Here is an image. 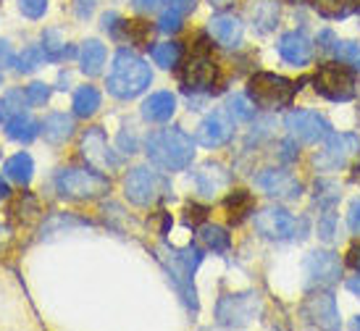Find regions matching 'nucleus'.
<instances>
[{"instance_id":"nucleus-1","label":"nucleus","mask_w":360,"mask_h":331,"mask_svg":"<svg viewBox=\"0 0 360 331\" xmlns=\"http://www.w3.org/2000/svg\"><path fill=\"white\" fill-rule=\"evenodd\" d=\"M145 152L158 169L163 171H181L192 163V155H195V145H192V137L187 131L176 129H160L153 131L148 137V145H145Z\"/></svg>"},{"instance_id":"nucleus-2","label":"nucleus","mask_w":360,"mask_h":331,"mask_svg":"<svg viewBox=\"0 0 360 331\" xmlns=\"http://www.w3.org/2000/svg\"><path fill=\"white\" fill-rule=\"evenodd\" d=\"M150 66L131 51H119L108 77V92L119 100H131L150 87Z\"/></svg>"},{"instance_id":"nucleus-3","label":"nucleus","mask_w":360,"mask_h":331,"mask_svg":"<svg viewBox=\"0 0 360 331\" xmlns=\"http://www.w3.org/2000/svg\"><path fill=\"white\" fill-rule=\"evenodd\" d=\"M158 261L163 263V268L169 273V279L174 281L176 292L181 294V300L187 302V308L198 311V294H195V287H192V273L200 266L202 252L198 247H184V250H176V247H169V245H160L158 247Z\"/></svg>"},{"instance_id":"nucleus-4","label":"nucleus","mask_w":360,"mask_h":331,"mask_svg":"<svg viewBox=\"0 0 360 331\" xmlns=\"http://www.w3.org/2000/svg\"><path fill=\"white\" fill-rule=\"evenodd\" d=\"M297 92V84L281 74H269V71H258L252 74L248 82V98L252 105L263 110H279L287 108Z\"/></svg>"},{"instance_id":"nucleus-5","label":"nucleus","mask_w":360,"mask_h":331,"mask_svg":"<svg viewBox=\"0 0 360 331\" xmlns=\"http://www.w3.org/2000/svg\"><path fill=\"white\" fill-rule=\"evenodd\" d=\"M56 190L66 200H95L110 190V181L90 169H63L56 176Z\"/></svg>"},{"instance_id":"nucleus-6","label":"nucleus","mask_w":360,"mask_h":331,"mask_svg":"<svg viewBox=\"0 0 360 331\" xmlns=\"http://www.w3.org/2000/svg\"><path fill=\"white\" fill-rule=\"evenodd\" d=\"M313 84H316V92L323 95L326 100L334 103H347L355 98V74H352V66L347 63H323L319 66V71L313 74Z\"/></svg>"},{"instance_id":"nucleus-7","label":"nucleus","mask_w":360,"mask_h":331,"mask_svg":"<svg viewBox=\"0 0 360 331\" xmlns=\"http://www.w3.org/2000/svg\"><path fill=\"white\" fill-rule=\"evenodd\" d=\"M216 77H219V66L210 56L205 40H200L195 45V51L190 53L184 69H181V84L187 92H208L213 90Z\"/></svg>"},{"instance_id":"nucleus-8","label":"nucleus","mask_w":360,"mask_h":331,"mask_svg":"<svg viewBox=\"0 0 360 331\" xmlns=\"http://www.w3.org/2000/svg\"><path fill=\"white\" fill-rule=\"evenodd\" d=\"M124 195L134 205H153L166 195V181L148 166H137L124 179Z\"/></svg>"},{"instance_id":"nucleus-9","label":"nucleus","mask_w":360,"mask_h":331,"mask_svg":"<svg viewBox=\"0 0 360 331\" xmlns=\"http://www.w3.org/2000/svg\"><path fill=\"white\" fill-rule=\"evenodd\" d=\"M260 294L255 292H248V294H226L219 300V308H216V318H219L221 326H245L250 323L252 318L260 316Z\"/></svg>"},{"instance_id":"nucleus-10","label":"nucleus","mask_w":360,"mask_h":331,"mask_svg":"<svg viewBox=\"0 0 360 331\" xmlns=\"http://www.w3.org/2000/svg\"><path fill=\"white\" fill-rule=\"evenodd\" d=\"M284 126H287V131L295 140L308 142V145L326 140L331 134L329 121L323 119L321 113H316V110H292L284 119Z\"/></svg>"},{"instance_id":"nucleus-11","label":"nucleus","mask_w":360,"mask_h":331,"mask_svg":"<svg viewBox=\"0 0 360 331\" xmlns=\"http://www.w3.org/2000/svg\"><path fill=\"white\" fill-rule=\"evenodd\" d=\"M302 273H305V287L316 290V287H329L340 279L342 263L340 258L329 250H316L310 252L305 263H302Z\"/></svg>"},{"instance_id":"nucleus-12","label":"nucleus","mask_w":360,"mask_h":331,"mask_svg":"<svg viewBox=\"0 0 360 331\" xmlns=\"http://www.w3.org/2000/svg\"><path fill=\"white\" fill-rule=\"evenodd\" d=\"M360 142L355 134H329L326 148L321 150V155H316V166L326 171L345 169L352 155H358Z\"/></svg>"},{"instance_id":"nucleus-13","label":"nucleus","mask_w":360,"mask_h":331,"mask_svg":"<svg viewBox=\"0 0 360 331\" xmlns=\"http://www.w3.org/2000/svg\"><path fill=\"white\" fill-rule=\"evenodd\" d=\"M255 229H258L266 240L284 242L295 237L297 221H295V216H292L290 211L271 205V208H263L260 213H255Z\"/></svg>"},{"instance_id":"nucleus-14","label":"nucleus","mask_w":360,"mask_h":331,"mask_svg":"<svg viewBox=\"0 0 360 331\" xmlns=\"http://www.w3.org/2000/svg\"><path fill=\"white\" fill-rule=\"evenodd\" d=\"M300 316L305 318L308 326H319V329H340V311H337V302L329 292H321L313 294L302 302Z\"/></svg>"},{"instance_id":"nucleus-15","label":"nucleus","mask_w":360,"mask_h":331,"mask_svg":"<svg viewBox=\"0 0 360 331\" xmlns=\"http://www.w3.org/2000/svg\"><path fill=\"white\" fill-rule=\"evenodd\" d=\"M258 187L269 197H276V200H297L302 195V184L292 174L279 169H269L258 176Z\"/></svg>"},{"instance_id":"nucleus-16","label":"nucleus","mask_w":360,"mask_h":331,"mask_svg":"<svg viewBox=\"0 0 360 331\" xmlns=\"http://www.w3.org/2000/svg\"><path fill=\"white\" fill-rule=\"evenodd\" d=\"M231 131H234L231 121L221 110H216V113H210L200 121V126L195 131V140L200 142L202 148H221L231 140Z\"/></svg>"},{"instance_id":"nucleus-17","label":"nucleus","mask_w":360,"mask_h":331,"mask_svg":"<svg viewBox=\"0 0 360 331\" xmlns=\"http://www.w3.org/2000/svg\"><path fill=\"white\" fill-rule=\"evenodd\" d=\"M82 155H84L92 166H98V169H103V171L113 169V166L119 163V158L110 152L108 140H105L103 129H98V126L84 134V140H82Z\"/></svg>"},{"instance_id":"nucleus-18","label":"nucleus","mask_w":360,"mask_h":331,"mask_svg":"<svg viewBox=\"0 0 360 331\" xmlns=\"http://www.w3.org/2000/svg\"><path fill=\"white\" fill-rule=\"evenodd\" d=\"M231 184V174L221 163H202L195 174V187L202 197H216L221 190H226Z\"/></svg>"},{"instance_id":"nucleus-19","label":"nucleus","mask_w":360,"mask_h":331,"mask_svg":"<svg viewBox=\"0 0 360 331\" xmlns=\"http://www.w3.org/2000/svg\"><path fill=\"white\" fill-rule=\"evenodd\" d=\"M208 32L221 48H237V45L242 42L245 27H242V21L237 19V16H231V13H219V16L210 19Z\"/></svg>"},{"instance_id":"nucleus-20","label":"nucleus","mask_w":360,"mask_h":331,"mask_svg":"<svg viewBox=\"0 0 360 331\" xmlns=\"http://www.w3.org/2000/svg\"><path fill=\"white\" fill-rule=\"evenodd\" d=\"M279 53L292 66H308L313 58V42L302 32H290L279 40Z\"/></svg>"},{"instance_id":"nucleus-21","label":"nucleus","mask_w":360,"mask_h":331,"mask_svg":"<svg viewBox=\"0 0 360 331\" xmlns=\"http://www.w3.org/2000/svg\"><path fill=\"white\" fill-rule=\"evenodd\" d=\"M176 110V98L171 92H153L148 100L142 103V116L153 124H163L169 121Z\"/></svg>"},{"instance_id":"nucleus-22","label":"nucleus","mask_w":360,"mask_h":331,"mask_svg":"<svg viewBox=\"0 0 360 331\" xmlns=\"http://www.w3.org/2000/svg\"><path fill=\"white\" fill-rule=\"evenodd\" d=\"M79 63H82V71H84L87 77H98L103 71V66H105V45L98 40L82 42Z\"/></svg>"},{"instance_id":"nucleus-23","label":"nucleus","mask_w":360,"mask_h":331,"mask_svg":"<svg viewBox=\"0 0 360 331\" xmlns=\"http://www.w3.org/2000/svg\"><path fill=\"white\" fill-rule=\"evenodd\" d=\"M224 208H226L229 221L237 226V223H242V221L255 211V200H252V195L248 190H234L229 197L224 200Z\"/></svg>"},{"instance_id":"nucleus-24","label":"nucleus","mask_w":360,"mask_h":331,"mask_svg":"<svg viewBox=\"0 0 360 331\" xmlns=\"http://www.w3.org/2000/svg\"><path fill=\"white\" fill-rule=\"evenodd\" d=\"M42 134L51 145H60L74 134V121L66 113H51L42 124Z\"/></svg>"},{"instance_id":"nucleus-25","label":"nucleus","mask_w":360,"mask_h":331,"mask_svg":"<svg viewBox=\"0 0 360 331\" xmlns=\"http://www.w3.org/2000/svg\"><path fill=\"white\" fill-rule=\"evenodd\" d=\"M279 19V6L274 0H255L250 6V21L258 32H271Z\"/></svg>"},{"instance_id":"nucleus-26","label":"nucleus","mask_w":360,"mask_h":331,"mask_svg":"<svg viewBox=\"0 0 360 331\" xmlns=\"http://www.w3.org/2000/svg\"><path fill=\"white\" fill-rule=\"evenodd\" d=\"M6 134L16 142H32L40 134V124L32 119V116H27V113H16V116H11Z\"/></svg>"},{"instance_id":"nucleus-27","label":"nucleus","mask_w":360,"mask_h":331,"mask_svg":"<svg viewBox=\"0 0 360 331\" xmlns=\"http://www.w3.org/2000/svg\"><path fill=\"white\" fill-rule=\"evenodd\" d=\"M32 171H34V161H32L30 152H16L13 158L6 161V176L21 187H27L32 181Z\"/></svg>"},{"instance_id":"nucleus-28","label":"nucleus","mask_w":360,"mask_h":331,"mask_svg":"<svg viewBox=\"0 0 360 331\" xmlns=\"http://www.w3.org/2000/svg\"><path fill=\"white\" fill-rule=\"evenodd\" d=\"M8 213H11V219L19 221V223H32V221L37 219L40 208H37V200L32 197L30 192H19V195L11 200Z\"/></svg>"},{"instance_id":"nucleus-29","label":"nucleus","mask_w":360,"mask_h":331,"mask_svg":"<svg viewBox=\"0 0 360 331\" xmlns=\"http://www.w3.org/2000/svg\"><path fill=\"white\" fill-rule=\"evenodd\" d=\"M101 108V92L95 90V87H79L77 95H74V113L79 116V119H90L95 110Z\"/></svg>"},{"instance_id":"nucleus-30","label":"nucleus","mask_w":360,"mask_h":331,"mask_svg":"<svg viewBox=\"0 0 360 331\" xmlns=\"http://www.w3.org/2000/svg\"><path fill=\"white\" fill-rule=\"evenodd\" d=\"M200 240L202 245L213 252H226L231 247V237L226 234L224 226H216V223H205L200 229Z\"/></svg>"},{"instance_id":"nucleus-31","label":"nucleus","mask_w":360,"mask_h":331,"mask_svg":"<svg viewBox=\"0 0 360 331\" xmlns=\"http://www.w3.org/2000/svg\"><path fill=\"white\" fill-rule=\"evenodd\" d=\"M42 51H45L48 60H63L71 56V48L66 45V40L60 37L58 30H48L42 34Z\"/></svg>"},{"instance_id":"nucleus-32","label":"nucleus","mask_w":360,"mask_h":331,"mask_svg":"<svg viewBox=\"0 0 360 331\" xmlns=\"http://www.w3.org/2000/svg\"><path fill=\"white\" fill-rule=\"evenodd\" d=\"M313 6L326 19H345L350 11H355L352 0H313Z\"/></svg>"},{"instance_id":"nucleus-33","label":"nucleus","mask_w":360,"mask_h":331,"mask_svg":"<svg viewBox=\"0 0 360 331\" xmlns=\"http://www.w3.org/2000/svg\"><path fill=\"white\" fill-rule=\"evenodd\" d=\"M181 58V45L179 42H163L153 48V60L158 63L160 69H174Z\"/></svg>"},{"instance_id":"nucleus-34","label":"nucleus","mask_w":360,"mask_h":331,"mask_svg":"<svg viewBox=\"0 0 360 331\" xmlns=\"http://www.w3.org/2000/svg\"><path fill=\"white\" fill-rule=\"evenodd\" d=\"M334 56L340 58V63H347L352 69H360V45L350 40H337L334 42Z\"/></svg>"},{"instance_id":"nucleus-35","label":"nucleus","mask_w":360,"mask_h":331,"mask_svg":"<svg viewBox=\"0 0 360 331\" xmlns=\"http://www.w3.org/2000/svg\"><path fill=\"white\" fill-rule=\"evenodd\" d=\"M45 58H48V56L42 51V45H30V48H24V53L16 58V69H19L21 74H30V71L37 69Z\"/></svg>"},{"instance_id":"nucleus-36","label":"nucleus","mask_w":360,"mask_h":331,"mask_svg":"<svg viewBox=\"0 0 360 331\" xmlns=\"http://www.w3.org/2000/svg\"><path fill=\"white\" fill-rule=\"evenodd\" d=\"M226 110H229L231 121H250L255 108H252V100H248L245 95H231L226 100Z\"/></svg>"},{"instance_id":"nucleus-37","label":"nucleus","mask_w":360,"mask_h":331,"mask_svg":"<svg viewBox=\"0 0 360 331\" xmlns=\"http://www.w3.org/2000/svg\"><path fill=\"white\" fill-rule=\"evenodd\" d=\"M24 103H30L27 100V95H24V90H8L6 92V95H3V103H0V105H3V110H6V113H13V116H16V113H24Z\"/></svg>"},{"instance_id":"nucleus-38","label":"nucleus","mask_w":360,"mask_h":331,"mask_svg":"<svg viewBox=\"0 0 360 331\" xmlns=\"http://www.w3.org/2000/svg\"><path fill=\"white\" fill-rule=\"evenodd\" d=\"M181 19H184V13H179L176 8H169L163 16H160L158 30L163 32V34H174V32L181 30Z\"/></svg>"},{"instance_id":"nucleus-39","label":"nucleus","mask_w":360,"mask_h":331,"mask_svg":"<svg viewBox=\"0 0 360 331\" xmlns=\"http://www.w3.org/2000/svg\"><path fill=\"white\" fill-rule=\"evenodd\" d=\"M124 32L131 42H148L150 37V24L145 21H124Z\"/></svg>"},{"instance_id":"nucleus-40","label":"nucleus","mask_w":360,"mask_h":331,"mask_svg":"<svg viewBox=\"0 0 360 331\" xmlns=\"http://www.w3.org/2000/svg\"><path fill=\"white\" fill-rule=\"evenodd\" d=\"M48 98H51V87L48 84L32 82L30 87H27V100H30V105H45Z\"/></svg>"},{"instance_id":"nucleus-41","label":"nucleus","mask_w":360,"mask_h":331,"mask_svg":"<svg viewBox=\"0 0 360 331\" xmlns=\"http://www.w3.org/2000/svg\"><path fill=\"white\" fill-rule=\"evenodd\" d=\"M19 11L27 19H40L48 11V0H19Z\"/></svg>"},{"instance_id":"nucleus-42","label":"nucleus","mask_w":360,"mask_h":331,"mask_svg":"<svg viewBox=\"0 0 360 331\" xmlns=\"http://www.w3.org/2000/svg\"><path fill=\"white\" fill-rule=\"evenodd\" d=\"M205 216H208V211L200 208V205H195V202L184 205V223H187V226H198L200 221H205Z\"/></svg>"},{"instance_id":"nucleus-43","label":"nucleus","mask_w":360,"mask_h":331,"mask_svg":"<svg viewBox=\"0 0 360 331\" xmlns=\"http://www.w3.org/2000/svg\"><path fill=\"white\" fill-rule=\"evenodd\" d=\"M131 6L140 13H153V11H158L163 6V0H131Z\"/></svg>"},{"instance_id":"nucleus-44","label":"nucleus","mask_w":360,"mask_h":331,"mask_svg":"<svg viewBox=\"0 0 360 331\" xmlns=\"http://www.w3.org/2000/svg\"><path fill=\"white\" fill-rule=\"evenodd\" d=\"M347 223L355 234H360V200H355L350 205V213H347Z\"/></svg>"},{"instance_id":"nucleus-45","label":"nucleus","mask_w":360,"mask_h":331,"mask_svg":"<svg viewBox=\"0 0 360 331\" xmlns=\"http://www.w3.org/2000/svg\"><path fill=\"white\" fill-rule=\"evenodd\" d=\"M319 234L323 240H331V237H334V213H326L323 223L319 226Z\"/></svg>"},{"instance_id":"nucleus-46","label":"nucleus","mask_w":360,"mask_h":331,"mask_svg":"<svg viewBox=\"0 0 360 331\" xmlns=\"http://www.w3.org/2000/svg\"><path fill=\"white\" fill-rule=\"evenodd\" d=\"M198 6V0H171V8H176L179 13H192Z\"/></svg>"},{"instance_id":"nucleus-47","label":"nucleus","mask_w":360,"mask_h":331,"mask_svg":"<svg viewBox=\"0 0 360 331\" xmlns=\"http://www.w3.org/2000/svg\"><path fill=\"white\" fill-rule=\"evenodd\" d=\"M347 263H350L355 271H360V242L350 247V252H347Z\"/></svg>"},{"instance_id":"nucleus-48","label":"nucleus","mask_w":360,"mask_h":331,"mask_svg":"<svg viewBox=\"0 0 360 331\" xmlns=\"http://www.w3.org/2000/svg\"><path fill=\"white\" fill-rule=\"evenodd\" d=\"M0 63H13V53L6 40H0Z\"/></svg>"},{"instance_id":"nucleus-49","label":"nucleus","mask_w":360,"mask_h":331,"mask_svg":"<svg viewBox=\"0 0 360 331\" xmlns=\"http://www.w3.org/2000/svg\"><path fill=\"white\" fill-rule=\"evenodd\" d=\"M210 6H213V8H219V11H224V8H229L231 3H234V0H208Z\"/></svg>"},{"instance_id":"nucleus-50","label":"nucleus","mask_w":360,"mask_h":331,"mask_svg":"<svg viewBox=\"0 0 360 331\" xmlns=\"http://www.w3.org/2000/svg\"><path fill=\"white\" fill-rule=\"evenodd\" d=\"M347 290H350L352 294H358V297H360V279H350V281H347Z\"/></svg>"},{"instance_id":"nucleus-51","label":"nucleus","mask_w":360,"mask_h":331,"mask_svg":"<svg viewBox=\"0 0 360 331\" xmlns=\"http://www.w3.org/2000/svg\"><path fill=\"white\" fill-rule=\"evenodd\" d=\"M6 195H8V187H6V181L0 179V200H3V197H6Z\"/></svg>"},{"instance_id":"nucleus-52","label":"nucleus","mask_w":360,"mask_h":331,"mask_svg":"<svg viewBox=\"0 0 360 331\" xmlns=\"http://www.w3.org/2000/svg\"><path fill=\"white\" fill-rule=\"evenodd\" d=\"M352 326H355V329H360V316L355 318V321H352Z\"/></svg>"},{"instance_id":"nucleus-53","label":"nucleus","mask_w":360,"mask_h":331,"mask_svg":"<svg viewBox=\"0 0 360 331\" xmlns=\"http://www.w3.org/2000/svg\"><path fill=\"white\" fill-rule=\"evenodd\" d=\"M292 3H313V0H292Z\"/></svg>"},{"instance_id":"nucleus-54","label":"nucleus","mask_w":360,"mask_h":331,"mask_svg":"<svg viewBox=\"0 0 360 331\" xmlns=\"http://www.w3.org/2000/svg\"><path fill=\"white\" fill-rule=\"evenodd\" d=\"M352 3H355V8H358V11H360V0H352Z\"/></svg>"},{"instance_id":"nucleus-55","label":"nucleus","mask_w":360,"mask_h":331,"mask_svg":"<svg viewBox=\"0 0 360 331\" xmlns=\"http://www.w3.org/2000/svg\"><path fill=\"white\" fill-rule=\"evenodd\" d=\"M0 119H3V105H0Z\"/></svg>"},{"instance_id":"nucleus-56","label":"nucleus","mask_w":360,"mask_h":331,"mask_svg":"<svg viewBox=\"0 0 360 331\" xmlns=\"http://www.w3.org/2000/svg\"><path fill=\"white\" fill-rule=\"evenodd\" d=\"M0 82H3V74H0Z\"/></svg>"}]
</instances>
